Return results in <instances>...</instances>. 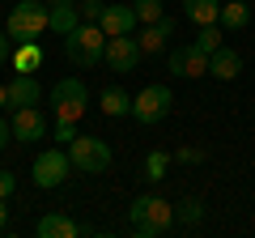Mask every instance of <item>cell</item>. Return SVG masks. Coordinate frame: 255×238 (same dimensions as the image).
Instances as JSON below:
<instances>
[{
  "instance_id": "obj_1",
  "label": "cell",
  "mask_w": 255,
  "mask_h": 238,
  "mask_svg": "<svg viewBox=\"0 0 255 238\" xmlns=\"http://www.w3.org/2000/svg\"><path fill=\"white\" fill-rule=\"evenodd\" d=\"M128 221H132V234L157 238L174 226V204L162 200V196H136L132 209H128Z\"/></svg>"
},
{
  "instance_id": "obj_2",
  "label": "cell",
  "mask_w": 255,
  "mask_h": 238,
  "mask_svg": "<svg viewBox=\"0 0 255 238\" xmlns=\"http://www.w3.org/2000/svg\"><path fill=\"white\" fill-rule=\"evenodd\" d=\"M64 55L81 68H94L107 60V30L98 21H81L73 34H64Z\"/></svg>"
},
{
  "instance_id": "obj_3",
  "label": "cell",
  "mask_w": 255,
  "mask_h": 238,
  "mask_svg": "<svg viewBox=\"0 0 255 238\" xmlns=\"http://www.w3.org/2000/svg\"><path fill=\"white\" fill-rule=\"evenodd\" d=\"M51 107H55V119L77 123V119L85 115V107H90V90H85V81H77V77L55 81L51 85Z\"/></svg>"
},
{
  "instance_id": "obj_4",
  "label": "cell",
  "mask_w": 255,
  "mask_h": 238,
  "mask_svg": "<svg viewBox=\"0 0 255 238\" xmlns=\"http://www.w3.org/2000/svg\"><path fill=\"white\" fill-rule=\"evenodd\" d=\"M43 30H51V17H47V4H43V0L13 4V13H9V34L17 38V43H30V38H38Z\"/></svg>"
},
{
  "instance_id": "obj_5",
  "label": "cell",
  "mask_w": 255,
  "mask_h": 238,
  "mask_svg": "<svg viewBox=\"0 0 255 238\" xmlns=\"http://www.w3.org/2000/svg\"><path fill=\"white\" fill-rule=\"evenodd\" d=\"M68 157H73V166L81 174H102L111 170V145L102 136H77L73 145H68Z\"/></svg>"
},
{
  "instance_id": "obj_6",
  "label": "cell",
  "mask_w": 255,
  "mask_h": 238,
  "mask_svg": "<svg viewBox=\"0 0 255 238\" xmlns=\"http://www.w3.org/2000/svg\"><path fill=\"white\" fill-rule=\"evenodd\" d=\"M174 107V94L170 85H145V90L132 98V119L136 123H162Z\"/></svg>"
},
{
  "instance_id": "obj_7",
  "label": "cell",
  "mask_w": 255,
  "mask_h": 238,
  "mask_svg": "<svg viewBox=\"0 0 255 238\" xmlns=\"http://www.w3.org/2000/svg\"><path fill=\"white\" fill-rule=\"evenodd\" d=\"M68 170H73V157H68V149H43V153L34 157V183L38 187H60L64 179H68Z\"/></svg>"
},
{
  "instance_id": "obj_8",
  "label": "cell",
  "mask_w": 255,
  "mask_h": 238,
  "mask_svg": "<svg viewBox=\"0 0 255 238\" xmlns=\"http://www.w3.org/2000/svg\"><path fill=\"white\" fill-rule=\"evenodd\" d=\"M140 43L136 38H128V34H111L107 38V64H111V73H132V68L140 64Z\"/></svg>"
},
{
  "instance_id": "obj_9",
  "label": "cell",
  "mask_w": 255,
  "mask_h": 238,
  "mask_svg": "<svg viewBox=\"0 0 255 238\" xmlns=\"http://www.w3.org/2000/svg\"><path fill=\"white\" fill-rule=\"evenodd\" d=\"M170 73L179 77H209V51H200L196 43H183L170 51Z\"/></svg>"
},
{
  "instance_id": "obj_10",
  "label": "cell",
  "mask_w": 255,
  "mask_h": 238,
  "mask_svg": "<svg viewBox=\"0 0 255 238\" xmlns=\"http://www.w3.org/2000/svg\"><path fill=\"white\" fill-rule=\"evenodd\" d=\"M13 136L21 140V145H30V140H43L47 136V119L38 107H17L13 111Z\"/></svg>"
},
{
  "instance_id": "obj_11",
  "label": "cell",
  "mask_w": 255,
  "mask_h": 238,
  "mask_svg": "<svg viewBox=\"0 0 255 238\" xmlns=\"http://www.w3.org/2000/svg\"><path fill=\"white\" fill-rule=\"evenodd\" d=\"M136 9H132V4H107V9H102V21L98 26L107 30V38L111 34H132V26H136Z\"/></svg>"
},
{
  "instance_id": "obj_12",
  "label": "cell",
  "mask_w": 255,
  "mask_h": 238,
  "mask_svg": "<svg viewBox=\"0 0 255 238\" xmlns=\"http://www.w3.org/2000/svg\"><path fill=\"white\" fill-rule=\"evenodd\" d=\"M47 4H51L47 17H51L55 34H73V30L81 26V9H77V0H47Z\"/></svg>"
},
{
  "instance_id": "obj_13",
  "label": "cell",
  "mask_w": 255,
  "mask_h": 238,
  "mask_svg": "<svg viewBox=\"0 0 255 238\" xmlns=\"http://www.w3.org/2000/svg\"><path fill=\"white\" fill-rule=\"evenodd\" d=\"M34 234L38 238H77L81 226H77L73 217H64V213H43V217L34 221Z\"/></svg>"
},
{
  "instance_id": "obj_14",
  "label": "cell",
  "mask_w": 255,
  "mask_h": 238,
  "mask_svg": "<svg viewBox=\"0 0 255 238\" xmlns=\"http://www.w3.org/2000/svg\"><path fill=\"white\" fill-rule=\"evenodd\" d=\"M38 102H43V85L30 73H17L9 81V107H38Z\"/></svg>"
},
{
  "instance_id": "obj_15",
  "label": "cell",
  "mask_w": 255,
  "mask_h": 238,
  "mask_svg": "<svg viewBox=\"0 0 255 238\" xmlns=\"http://www.w3.org/2000/svg\"><path fill=\"white\" fill-rule=\"evenodd\" d=\"M209 73L217 77V81H234V77L243 73V55H238L234 47H217V51L209 55Z\"/></svg>"
},
{
  "instance_id": "obj_16",
  "label": "cell",
  "mask_w": 255,
  "mask_h": 238,
  "mask_svg": "<svg viewBox=\"0 0 255 238\" xmlns=\"http://www.w3.org/2000/svg\"><path fill=\"white\" fill-rule=\"evenodd\" d=\"M170 34H174V21H170V17H162V21H149L145 34H140L136 43H140V51H145V55H157L166 43H170Z\"/></svg>"
},
{
  "instance_id": "obj_17",
  "label": "cell",
  "mask_w": 255,
  "mask_h": 238,
  "mask_svg": "<svg viewBox=\"0 0 255 238\" xmlns=\"http://www.w3.org/2000/svg\"><path fill=\"white\" fill-rule=\"evenodd\" d=\"M217 21H221V30H247V21H251V4H247V0H226Z\"/></svg>"
},
{
  "instance_id": "obj_18",
  "label": "cell",
  "mask_w": 255,
  "mask_h": 238,
  "mask_svg": "<svg viewBox=\"0 0 255 238\" xmlns=\"http://www.w3.org/2000/svg\"><path fill=\"white\" fill-rule=\"evenodd\" d=\"M183 13H187L196 26H213L221 17V0H183Z\"/></svg>"
},
{
  "instance_id": "obj_19",
  "label": "cell",
  "mask_w": 255,
  "mask_h": 238,
  "mask_svg": "<svg viewBox=\"0 0 255 238\" xmlns=\"http://www.w3.org/2000/svg\"><path fill=\"white\" fill-rule=\"evenodd\" d=\"M102 111H107L111 119H119V115H132V98H128L119 85H107L102 90Z\"/></svg>"
},
{
  "instance_id": "obj_20",
  "label": "cell",
  "mask_w": 255,
  "mask_h": 238,
  "mask_svg": "<svg viewBox=\"0 0 255 238\" xmlns=\"http://www.w3.org/2000/svg\"><path fill=\"white\" fill-rule=\"evenodd\" d=\"M43 64V47L30 38V43H21V51H13V68L17 73H34V68Z\"/></svg>"
},
{
  "instance_id": "obj_21",
  "label": "cell",
  "mask_w": 255,
  "mask_h": 238,
  "mask_svg": "<svg viewBox=\"0 0 255 238\" xmlns=\"http://www.w3.org/2000/svg\"><path fill=\"white\" fill-rule=\"evenodd\" d=\"M166 170H170V153H162V149H153V153L145 157V179H153V183H162Z\"/></svg>"
},
{
  "instance_id": "obj_22",
  "label": "cell",
  "mask_w": 255,
  "mask_h": 238,
  "mask_svg": "<svg viewBox=\"0 0 255 238\" xmlns=\"http://www.w3.org/2000/svg\"><path fill=\"white\" fill-rule=\"evenodd\" d=\"M196 47H200V51H217V47H226L221 43V21H213V26H200V34H196Z\"/></svg>"
},
{
  "instance_id": "obj_23",
  "label": "cell",
  "mask_w": 255,
  "mask_h": 238,
  "mask_svg": "<svg viewBox=\"0 0 255 238\" xmlns=\"http://www.w3.org/2000/svg\"><path fill=\"white\" fill-rule=\"evenodd\" d=\"M132 9H136V17L145 21V26H149V21H162V17H166L162 0H132Z\"/></svg>"
},
{
  "instance_id": "obj_24",
  "label": "cell",
  "mask_w": 255,
  "mask_h": 238,
  "mask_svg": "<svg viewBox=\"0 0 255 238\" xmlns=\"http://www.w3.org/2000/svg\"><path fill=\"white\" fill-rule=\"evenodd\" d=\"M200 217H204V204H200V200H183V204H179V221H187V226H196Z\"/></svg>"
},
{
  "instance_id": "obj_25",
  "label": "cell",
  "mask_w": 255,
  "mask_h": 238,
  "mask_svg": "<svg viewBox=\"0 0 255 238\" xmlns=\"http://www.w3.org/2000/svg\"><path fill=\"white\" fill-rule=\"evenodd\" d=\"M55 140L73 145V140H77V123H68V119H55Z\"/></svg>"
},
{
  "instance_id": "obj_26",
  "label": "cell",
  "mask_w": 255,
  "mask_h": 238,
  "mask_svg": "<svg viewBox=\"0 0 255 238\" xmlns=\"http://www.w3.org/2000/svg\"><path fill=\"white\" fill-rule=\"evenodd\" d=\"M102 9H107L102 0H81V17L85 21H102Z\"/></svg>"
},
{
  "instance_id": "obj_27",
  "label": "cell",
  "mask_w": 255,
  "mask_h": 238,
  "mask_svg": "<svg viewBox=\"0 0 255 238\" xmlns=\"http://www.w3.org/2000/svg\"><path fill=\"white\" fill-rule=\"evenodd\" d=\"M13 43H17L13 34H0V68H4V64L13 60Z\"/></svg>"
},
{
  "instance_id": "obj_28",
  "label": "cell",
  "mask_w": 255,
  "mask_h": 238,
  "mask_svg": "<svg viewBox=\"0 0 255 238\" xmlns=\"http://www.w3.org/2000/svg\"><path fill=\"white\" fill-rule=\"evenodd\" d=\"M13 187H17V179H13L9 170H0V200H9V196H13Z\"/></svg>"
},
{
  "instance_id": "obj_29",
  "label": "cell",
  "mask_w": 255,
  "mask_h": 238,
  "mask_svg": "<svg viewBox=\"0 0 255 238\" xmlns=\"http://www.w3.org/2000/svg\"><path fill=\"white\" fill-rule=\"evenodd\" d=\"M179 162H187V166L200 162V149H179Z\"/></svg>"
},
{
  "instance_id": "obj_30",
  "label": "cell",
  "mask_w": 255,
  "mask_h": 238,
  "mask_svg": "<svg viewBox=\"0 0 255 238\" xmlns=\"http://www.w3.org/2000/svg\"><path fill=\"white\" fill-rule=\"evenodd\" d=\"M9 136H13V123H4V119H0V149L9 145Z\"/></svg>"
},
{
  "instance_id": "obj_31",
  "label": "cell",
  "mask_w": 255,
  "mask_h": 238,
  "mask_svg": "<svg viewBox=\"0 0 255 238\" xmlns=\"http://www.w3.org/2000/svg\"><path fill=\"white\" fill-rule=\"evenodd\" d=\"M4 226H9V204L0 200V230H4Z\"/></svg>"
},
{
  "instance_id": "obj_32",
  "label": "cell",
  "mask_w": 255,
  "mask_h": 238,
  "mask_svg": "<svg viewBox=\"0 0 255 238\" xmlns=\"http://www.w3.org/2000/svg\"><path fill=\"white\" fill-rule=\"evenodd\" d=\"M0 107H9V85H0Z\"/></svg>"
},
{
  "instance_id": "obj_33",
  "label": "cell",
  "mask_w": 255,
  "mask_h": 238,
  "mask_svg": "<svg viewBox=\"0 0 255 238\" xmlns=\"http://www.w3.org/2000/svg\"><path fill=\"white\" fill-rule=\"evenodd\" d=\"M43 4H47V0H43Z\"/></svg>"
}]
</instances>
